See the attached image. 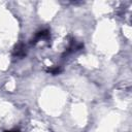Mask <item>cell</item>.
<instances>
[{
  "instance_id": "6da1fadb",
  "label": "cell",
  "mask_w": 132,
  "mask_h": 132,
  "mask_svg": "<svg viewBox=\"0 0 132 132\" xmlns=\"http://www.w3.org/2000/svg\"><path fill=\"white\" fill-rule=\"evenodd\" d=\"M48 35H50L48 30H42V31H39V32L36 33L34 39H32L31 42H32V43H36L39 39H41V38H46V37H48Z\"/></svg>"
},
{
  "instance_id": "7a4b0ae2",
  "label": "cell",
  "mask_w": 132,
  "mask_h": 132,
  "mask_svg": "<svg viewBox=\"0 0 132 132\" xmlns=\"http://www.w3.org/2000/svg\"><path fill=\"white\" fill-rule=\"evenodd\" d=\"M25 47H24V45L22 44V43H20V44H18L16 46H15V48H14V56H18V57H23V56H25Z\"/></svg>"
},
{
  "instance_id": "3957f363",
  "label": "cell",
  "mask_w": 132,
  "mask_h": 132,
  "mask_svg": "<svg viewBox=\"0 0 132 132\" xmlns=\"http://www.w3.org/2000/svg\"><path fill=\"white\" fill-rule=\"evenodd\" d=\"M48 72H51L53 75H56V74H59L61 72V68L60 67H54V68H51L48 70Z\"/></svg>"
},
{
  "instance_id": "277c9868",
  "label": "cell",
  "mask_w": 132,
  "mask_h": 132,
  "mask_svg": "<svg viewBox=\"0 0 132 132\" xmlns=\"http://www.w3.org/2000/svg\"><path fill=\"white\" fill-rule=\"evenodd\" d=\"M4 132H20V131L19 130H9V131L7 130V131H4Z\"/></svg>"
}]
</instances>
